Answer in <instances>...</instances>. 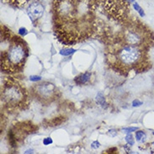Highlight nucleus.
I'll list each match as a JSON object with an SVG mask.
<instances>
[{"label":"nucleus","instance_id":"1","mask_svg":"<svg viewBox=\"0 0 154 154\" xmlns=\"http://www.w3.org/2000/svg\"><path fill=\"white\" fill-rule=\"evenodd\" d=\"M98 3L99 0H53L54 30L59 41L72 46L90 37Z\"/></svg>","mask_w":154,"mask_h":154},{"label":"nucleus","instance_id":"2","mask_svg":"<svg viewBox=\"0 0 154 154\" xmlns=\"http://www.w3.org/2000/svg\"><path fill=\"white\" fill-rule=\"evenodd\" d=\"M106 58L109 65L123 75L130 71H140L147 64L144 47L126 44L118 39L107 49Z\"/></svg>","mask_w":154,"mask_h":154},{"label":"nucleus","instance_id":"3","mask_svg":"<svg viewBox=\"0 0 154 154\" xmlns=\"http://www.w3.org/2000/svg\"><path fill=\"white\" fill-rule=\"evenodd\" d=\"M9 42L8 48L1 52V70L5 73H15L24 68L29 57V48L19 36H13Z\"/></svg>","mask_w":154,"mask_h":154},{"label":"nucleus","instance_id":"4","mask_svg":"<svg viewBox=\"0 0 154 154\" xmlns=\"http://www.w3.org/2000/svg\"><path fill=\"white\" fill-rule=\"evenodd\" d=\"M1 99L8 109H25L28 105V95L24 86L14 78H7L1 88Z\"/></svg>","mask_w":154,"mask_h":154},{"label":"nucleus","instance_id":"5","mask_svg":"<svg viewBox=\"0 0 154 154\" xmlns=\"http://www.w3.org/2000/svg\"><path fill=\"white\" fill-rule=\"evenodd\" d=\"M151 38L150 32L145 29L143 25L139 23H128L117 39L126 44L145 48L150 45Z\"/></svg>","mask_w":154,"mask_h":154},{"label":"nucleus","instance_id":"6","mask_svg":"<svg viewBox=\"0 0 154 154\" xmlns=\"http://www.w3.org/2000/svg\"><path fill=\"white\" fill-rule=\"evenodd\" d=\"M31 93L34 98L39 103L47 105L52 103L57 99L59 95L58 89L53 83L44 82V83L35 84L32 89Z\"/></svg>","mask_w":154,"mask_h":154},{"label":"nucleus","instance_id":"7","mask_svg":"<svg viewBox=\"0 0 154 154\" xmlns=\"http://www.w3.org/2000/svg\"><path fill=\"white\" fill-rule=\"evenodd\" d=\"M103 8L109 18L123 21L128 15V0H101Z\"/></svg>","mask_w":154,"mask_h":154},{"label":"nucleus","instance_id":"8","mask_svg":"<svg viewBox=\"0 0 154 154\" xmlns=\"http://www.w3.org/2000/svg\"><path fill=\"white\" fill-rule=\"evenodd\" d=\"M27 14L29 19L33 23H35L38 20H40L44 14V7L42 3L35 1L29 4L27 8Z\"/></svg>","mask_w":154,"mask_h":154},{"label":"nucleus","instance_id":"9","mask_svg":"<svg viewBox=\"0 0 154 154\" xmlns=\"http://www.w3.org/2000/svg\"><path fill=\"white\" fill-rule=\"evenodd\" d=\"M90 79H91V73L88 72H86L82 73L78 77H76L74 81L78 85H83V84L88 83Z\"/></svg>","mask_w":154,"mask_h":154},{"label":"nucleus","instance_id":"10","mask_svg":"<svg viewBox=\"0 0 154 154\" xmlns=\"http://www.w3.org/2000/svg\"><path fill=\"white\" fill-rule=\"evenodd\" d=\"M8 4H11L16 8H23L29 3V0H6Z\"/></svg>","mask_w":154,"mask_h":154},{"label":"nucleus","instance_id":"11","mask_svg":"<svg viewBox=\"0 0 154 154\" xmlns=\"http://www.w3.org/2000/svg\"><path fill=\"white\" fill-rule=\"evenodd\" d=\"M146 134L144 133V131H137L136 133V138H137V141L139 142H143L145 140H146Z\"/></svg>","mask_w":154,"mask_h":154},{"label":"nucleus","instance_id":"12","mask_svg":"<svg viewBox=\"0 0 154 154\" xmlns=\"http://www.w3.org/2000/svg\"><path fill=\"white\" fill-rule=\"evenodd\" d=\"M133 7H134V8H135V9L137 11L138 14H140V16H142V17L145 16V13H144V10L142 9V7H141V6H140V5H139L137 3H135V2H134Z\"/></svg>","mask_w":154,"mask_h":154},{"label":"nucleus","instance_id":"13","mask_svg":"<svg viewBox=\"0 0 154 154\" xmlns=\"http://www.w3.org/2000/svg\"><path fill=\"white\" fill-rule=\"evenodd\" d=\"M96 101L100 104V105H102V106H104L105 105V100H104V95L101 94V93H99L97 96H96Z\"/></svg>","mask_w":154,"mask_h":154},{"label":"nucleus","instance_id":"14","mask_svg":"<svg viewBox=\"0 0 154 154\" xmlns=\"http://www.w3.org/2000/svg\"><path fill=\"white\" fill-rule=\"evenodd\" d=\"M75 52V50L74 49H72V48H69V49H63L60 51V54L62 56H70L72 53Z\"/></svg>","mask_w":154,"mask_h":154},{"label":"nucleus","instance_id":"15","mask_svg":"<svg viewBox=\"0 0 154 154\" xmlns=\"http://www.w3.org/2000/svg\"><path fill=\"white\" fill-rule=\"evenodd\" d=\"M125 141H126V142L129 144L130 146H132V145H134L133 137H132L131 134H129V135H127V136H126V137H125Z\"/></svg>","mask_w":154,"mask_h":154},{"label":"nucleus","instance_id":"16","mask_svg":"<svg viewBox=\"0 0 154 154\" xmlns=\"http://www.w3.org/2000/svg\"><path fill=\"white\" fill-rule=\"evenodd\" d=\"M123 131L125 132H132V131H137V127H127V128H124Z\"/></svg>","mask_w":154,"mask_h":154},{"label":"nucleus","instance_id":"17","mask_svg":"<svg viewBox=\"0 0 154 154\" xmlns=\"http://www.w3.org/2000/svg\"><path fill=\"white\" fill-rule=\"evenodd\" d=\"M41 79H42V78L40 76H30L29 77V80L32 82H37V81H40Z\"/></svg>","mask_w":154,"mask_h":154},{"label":"nucleus","instance_id":"18","mask_svg":"<svg viewBox=\"0 0 154 154\" xmlns=\"http://www.w3.org/2000/svg\"><path fill=\"white\" fill-rule=\"evenodd\" d=\"M43 143H44V145H46V146H47V145H50V144L52 143V140H51V137H46L44 139Z\"/></svg>","mask_w":154,"mask_h":154},{"label":"nucleus","instance_id":"19","mask_svg":"<svg viewBox=\"0 0 154 154\" xmlns=\"http://www.w3.org/2000/svg\"><path fill=\"white\" fill-rule=\"evenodd\" d=\"M27 29H25V28H20V30H19V34L21 36H25V35L27 34Z\"/></svg>","mask_w":154,"mask_h":154},{"label":"nucleus","instance_id":"20","mask_svg":"<svg viewBox=\"0 0 154 154\" xmlns=\"http://www.w3.org/2000/svg\"><path fill=\"white\" fill-rule=\"evenodd\" d=\"M142 104V101H140V100H134L133 102H132V105H133L134 107H137V106H141Z\"/></svg>","mask_w":154,"mask_h":154},{"label":"nucleus","instance_id":"21","mask_svg":"<svg viewBox=\"0 0 154 154\" xmlns=\"http://www.w3.org/2000/svg\"><path fill=\"white\" fill-rule=\"evenodd\" d=\"M91 146H92V148H94V149H97V148H99V147L100 146V142L95 141V142H94L93 143H92Z\"/></svg>","mask_w":154,"mask_h":154},{"label":"nucleus","instance_id":"22","mask_svg":"<svg viewBox=\"0 0 154 154\" xmlns=\"http://www.w3.org/2000/svg\"><path fill=\"white\" fill-rule=\"evenodd\" d=\"M109 135H110L111 137H116V131L115 130H109Z\"/></svg>","mask_w":154,"mask_h":154},{"label":"nucleus","instance_id":"23","mask_svg":"<svg viewBox=\"0 0 154 154\" xmlns=\"http://www.w3.org/2000/svg\"><path fill=\"white\" fill-rule=\"evenodd\" d=\"M151 151L154 153V142L153 143H152V145H151Z\"/></svg>","mask_w":154,"mask_h":154},{"label":"nucleus","instance_id":"24","mask_svg":"<svg viewBox=\"0 0 154 154\" xmlns=\"http://www.w3.org/2000/svg\"><path fill=\"white\" fill-rule=\"evenodd\" d=\"M29 152H32V150H28V151H26V152H25V153H29Z\"/></svg>","mask_w":154,"mask_h":154},{"label":"nucleus","instance_id":"25","mask_svg":"<svg viewBox=\"0 0 154 154\" xmlns=\"http://www.w3.org/2000/svg\"><path fill=\"white\" fill-rule=\"evenodd\" d=\"M128 2H130V3H134L135 0H128Z\"/></svg>","mask_w":154,"mask_h":154},{"label":"nucleus","instance_id":"26","mask_svg":"<svg viewBox=\"0 0 154 154\" xmlns=\"http://www.w3.org/2000/svg\"><path fill=\"white\" fill-rule=\"evenodd\" d=\"M153 135H154V132H153Z\"/></svg>","mask_w":154,"mask_h":154}]
</instances>
